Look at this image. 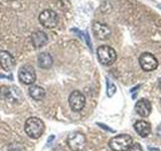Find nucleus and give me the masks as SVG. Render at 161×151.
Listing matches in <instances>:
<instances>
[{"mask_svg":"<svg viewBox=\"0 0 161 151\" xmlns=\"http://www.w3.org/2000/svg\"><path fill=\"white\" fill-rule=\"evenodd\" d=\"M160 102H161V101H160Z\"/></svg>","mask_w":161,"mask_h":151,"instance_id":"5701e85b","label":"nucleus"},{"mask_svg":"<svg viewBox=\"0 0 161 151\" xmlns=\"http://www.w3.org/2000/svg\"><path fill=\"white\" fill-rule=\"evenodd\" d=\"M18 79L24 85H33L36 81V74L33 67L24 64L18 70Z\"/></svg>","mask_w":161,"mask_h":151,"instance_id":"423d86ee","label":"nucleus"},{"mask_svg":"<svg viewBox=\"0 0 161 151\" xmlns=\"http://www.w3.org/2000/svg\"><path fill=\"white\" fill-rule=\"evenodd\" d=\"M152 110V106H151L150 101L147 99H140L137 103L135 104V111L141 117H148Z\"/></svg>","mask_w":161,"mask_h":151,"instance_id":"f8f14e48","label":"nucleus"},{"mask_svg":"<svg viewBox=\"0 0 161 151\" xmlns=\"http://www.w3.org/2000/svg\"><path fill=\"white\" fill-rule=\"evenodd\" d=\"M97 55L99 62L104 65L113 64L117 59L116 50L109 45H101L97 49Z\"/></svg>","mask_w":161,"mask_h":151,"instance_id":"7ed1b4c3","label":"nucleus"},{"mask_svg":"<svg viewBox=\"0 0 161 151\" xmlns=\"http://www.w3.org/2000/svg\"><path fill=\"white\" fill-rule=\"evenodd\" d=\"M0 94L10 103L19 104L22 101L21 92L13 86H10V87L9 86H3L2 88H0Z\"/></svg>","mask_w":161,"mask_h":151,"instance_id":"20e7f679","label":"nucleus"},{"mask_svg":"<svg viewBox=\"0 0 161 151\" xmlns=\"http://www.w3.org/2000/svg\"><path fill=\"white\" fill-rule=\"evenodd\" d=\"M0 65L5 72H11L15 67V59L6 50H0Z\"/></svg>","mask_w":161,"mask_h":151,"instance_id":"9b49d317","label":"nucleus"},{"mask_svg":"<svg viewBox=\"0 0 161 151\" xmlns=\"http://www.w3.org/2000/svg\"><path fill=\"white\" fill-rule=\"evenodd\" d=\"M133 144V138L128 134L114 136L109 141V147L112 151H128Z\"/></svg>","mask_w":161,"mask_h":151,"instance_id":"f03ea898","label":"nucleus"},{"mask_svg":"<svg viewBox=\"0 0 161 151\" xmlns=\"http://www.w3.org/2000/svg\"><path fill=\"white\" fill-rule=\"evenodd\" d=\"M157 136L161 138V123L158 125V127H157Z\"/></svg>","mask_w":161,"mask_h":151,"instance_id":"aec40b11","label":"nucleus"},{"mask_svg":"<svg viewBox=\"0 0 161 151\" xmlns=\"http://www.w3.org/2000/svg\"><path fill=\"white\" fill-rule=\"evenodd\" d=\"M148 149H149V151H160L159 148H155V147H149Z\"/></svg>","mask_w":161,"mask_h":151,"instance_id":"412c9836","label":"nucleus"},{"mask_svg":"<svg viewBox=\"0 0 161 151\" xmlns=\"http://www.w3.org/2000/svg\"><path fill=\"white\" fill-rule=\"evenodd\" d=\"M69 105L75 112L83 110L86 105V97L80 91H74L69 97Z\"/></svg>","mask_w":161,"mask_h":151,"instance_id":"1a4fd4ad","label":"nucleus"},{"mask_svg":"<svg viewBox=\"0 0 161 151\" xmlns=\"http://www.w3.org/2000/svg\"><path fill=\"white\" fill-rule=\"evenodd\" d=\"M87 144L86 136L80 132H74L68 137V145L72 151H82Z\"/></svg>","mask_w":161,"mask_h":151,"instance_id":"39448f33","label":"nucleus"},{"mask_svg":"<svg viewBox=\"0 0 161 151\" xmlns=\"http://www.w3.org/2000/svg\"><path fill=\"white\" fill-rule=\"evenodd\" d=\"M134 129L140 137L145 138L151 133V125L145 120H138L134 124Z\"/></svg>","mask_w":161,"mask_h":151,"instance_id":"ddd939ff","label":"nucleus"},{"mask_svg":"<svg viewBox=\"0 0 161 151\" xmlns=\"http://www.w3.org/2000/svg\"><path fill=\"white\" fill-rule=\"evenodd\" d=\"M31 42L35 48H40L47 43L48 37L45 32L38 30V31H35L31 34Z\"/></svg>","mask_w":161,"mask_h":151,"instance_id":"4468645a","label":"nucleus"},{"mask_svg":"<svg viewBox=\"0 0 161 151\" xmlns=\"http://www.w3.org/2000/svg\"><path fill=\"white\" fill-rule=\"evenodd\" d=\"M24 130L30 138L37 139L42 135L44 131V124L37 117H30L26 120L24 125Z\"/></svg>","mask_w":161,"mask_h":151,"instance_id":"f257e3e1","label":"nucleus"},{"mask_svg":"<svg viewBox=\"0 0 161 151\" xmlns=\"http://www.w3.org/2000/svg\"><path fill=\"white\" fill-rule=\"evenodd\" d=\"M37 64L40 69L48 70L52 68V65L53 64V59L48 53H39L37 58Z\"/></svg>","mask_w":161,"mask_h":151,"instance_id":"2eb2a0df","label":"nucleus"},{"mask_svg":"<svg viewBox=\"0 0 161 151\" xmlns=\"http://www.w3.org/2000/svg\"><path fill=\"white\" fill-rule=\"evenodd\" d=\"M97 125H98V126H100V127L102 128V129H105V130H107L108 132H111V133H115V130H114V129L110 128L109 126L105 125V124H103V123H97Z\"/></svg>","mask_w":161,"mask_h":151,"instance_id":"6ab92c4d","label":"nucleus"},{"mask_svg":"<svg viewBox=\"0 0 161 151\" xmlns=\"http://www.w3.org/2000/svg\"><path fill=\"white\" fill-rule=\"evenodd\" d=\"M39 22L47 28H53L58 23V16L53 10L45 9L39 14Z\"/></svg>","mask_w":161,"mask_h":151,"instance_id":"6e6552de","label":"nucleus"},{"mask_svg":"<svg viewBox=\"0 0 161 151\" xmlns=\"http://www.w3.org/2000/svg\"><path fill=\"white\" fill-rule=\"evenodd\" d=\"M139 64L144 72H153L158 68V60L152 53H143L139 58Z\"/></svg>","mask_w":161,"mask_h":151,"instance_id":"0eeeda50","label":"nucleus"},{"mask_svg":"<svg viewBox=\"0 0 161 151\" xmlns=\"http://www.w3.org/2000/svg\"><path fill=\"white\" fill-rule=\"evenodd\" d=\"M106 83H107V96L109 98H112L115 95V93L117 92V87H116V85L109 79L106 80Z\"/></svg>","mask_w":161,"mask_h":151,"instance_id":"f3484780","label":"nucleus"},{"mask_svg":"<svg viewBox=\"0 0 161 151\" xmlns=\"http://www.w3.org/2000/svg\"><path fill=\"white\" fill-rule=\"evenodd\" d=\"M128 151H143V149H142V146L139 143H133Z\"/></svg>","mask_w":161,"mask_h":151,"instance_id":"a211bd4d","label":"nucleus"},{"mask_svg":"<svg viewBox=\"0 0 161 151\" xmlns=\"http://www.w3.org/2000/svg\"><path fill=\"white\" fill-rule=\"evenodd\" d=\"M93 33L96 37L101 40H106L111 36V29L107 24L96 21L93 23Z\"/></svg>","mask_w":161,"mask_h":151,"instance_id":"9d476101","label":"nucleus"},{"mask_svg":"<svg viewBox=\"0 0 161 151\" xmlns=\"http://www.w3.org/2000/svg\"><path fill=\"white\" fill-rule=\"evenodd\" d=\"M28 93L30 95V97H31L33 100H36V101L42 100L45 96L44 89L42 87H40V86H37V85H32L31 87H29Z\"/></svg>","mask_w":161,"mask_h":151,"instance_id":"dca6fc26","label":"nucleus"},{"mask_svg":"<svg viewBox=\"0 0 161 151\" xmlns=\"http://www.w3.org/2000/svg\"><path fill=\"white\" fill-rule=\"evenodd\" d=\"M158 84H159V88L161 89V78L159 79V82H158Z\"/></svg>","mask_w":161,"mask_h":151,"instance_id":"4be33fe9","label":"nucleus"}]
</instances>
